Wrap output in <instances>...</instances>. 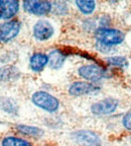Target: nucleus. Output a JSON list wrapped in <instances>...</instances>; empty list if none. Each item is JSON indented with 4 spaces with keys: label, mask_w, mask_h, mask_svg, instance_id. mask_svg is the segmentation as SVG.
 <instances>
[{
    "label": "nucleus",
    "mask_w": 131,
    "mask_h": 146,
    "mask_svg": "<svg viewBox=\"0 0 131 146\" xmlns=\"http://www.w3.org/2000/svg\"><path fill=\"white\" fill-rule=\"evenodd\" d=\"M95 36L98 43L107 47L119 45L124 41V34L121 31L114 29H99L96 31Z\"/></svg>",
    "instance_id": "f257e3e1"
},
{
    "label": "nucleus",
    "mask_w": 131,
    "mask_h": 146,
    "mask_svg": "<svg viewBox=\"0 0 131 146\" xmlns=\"http://www.w3.org/2000/svg\"><path fill=\"white\" fill-rule=\"evenodd\" d=\"M108 63L113 65V66H119V67H124L127 65V60L123 56H114V57L108 58Z\"/></svg>",
    "instance_id": "f3484780"
},
{
    "label": "nucleus",
    "mask_w": 131,
    "mask_h": 146,
    "mask_svg": "<svg viewBox=\"0 0 131 146\" xmlns=\"http://www.w3.org/2000/svg\"><path fill=\"white\" fill-rule=\"evenodd\" d=\"M76 5L84 14H90L95 10V0H76Z\"/></svg>",
    "instance_id": "ddd939ff"
},
{
    "label": "nucleus",
    "mask_w": 131,
    "mask_h": 146,
    "mask_svg": "<svg viewBox=\"0 0 131 146\" xmlns=\"http://www.w3.org/2000/svg\"><path fill=\"white\" fill-rule=\"evenodd\" d=\"M32 103L41 109L50 113L56 112L59 109L60 103L57 98L45 91H37L32 96Z\"/></svg>",
    "instance_id": "f03ea898"
},
{
    "label": "nucleus",
    "mask_w": 131,
    "mask_h": 146,
    "mask_svg": "<svg viewBox=\"0 0 131 146\" xmlns=\"http://www.w3.org/2000/svg\"><path fill=\"white\" fill-rule=\"evenodd\" d=\"M117 107L118 100L115 98H108L94 104L91 108V111L95 115H108L113 113L117 109Z\"/></svg>",
    "instance_id": "20e7f679"
},
{
    "label": "nucleus",
    "mask_w": 131,
    "mask_h": 146,
    "mask_svg": "<svg viewBox=\"0 0 131 146\" xmlns=\"http://www.w3.org/2000/svg\"><path fill=\"white\" fill-rule=\"evenodd\" d=\"M20 30V23L17 21H7L0 25V42H8L15 38Z\"/></svg>",
    "instance_id": "423d86ee"
},
{
    "label": "nucleus",
    "mask_w": 131,
    "mask_h": 146,
    "mask_svg": "<svg viewBox=\"0 0 131 146\" xmlns=\"http://www.w3.org/2000/svg\"><path fill=\"white\" fill-rule=\"evenodd\" d=\"M122 122H123V125H124V127L126 128V129H128V130L131 131V113L125 115L124 118H123Z\"/></svg>",
    "instance_id": "a211bd4d"
},
{
    "label": "nucleus",
    "mask_w": 131,
    "mask_h": 146,
    "mask_svg": "<svg viewBox=\"0 0 131 146\" xmlns=\"http://www.w3.org/2000/svg\"><path fill=\"white\" fill-rule=\"evenodd\" d=\"M48 63V56L41 53H36L30 58V68L35 72H39Z\"/></svg>",
    "instance_id": "9b49d317"
},
{
    "label": "nucleus",
    "mask_w": 131,
    "mask_h": 146,
    "mask_svg": "<svg viewBox=\"0 0 131 146\" xmlns=\"http://www.w3.org/2000/svg\"><path fill=\"white\" fill-rule=\"evenodd\" d=\"M78 72H79L80 76L83 77L84 79L94 82L99 81L105 75L104 70L97 65H84V66L80 67Z\"/></svg>",
    "instance_id": "39448f33"
},
{
    "label": "nucleus",
    "mask_w": 131,
    "mask_h": 146,
    "mask_svg": "<svg viewBox=\"0 0 131 146\" xmlns=\"http://www.w3.org/2000/svg\"><path fill=\"white\" fill-rule=\"evenodd\" d=\"M23 8L35 15H45L50 11L52 4L48 0H24Z\"/></svg>",
    "instance_id": "7ed1b4c3"
},
{
    "label": "nucleus",
    "mask_w": 131,
    "mask_h": 146,
    "mask_svg": "<svg viewBox=\"0 0 131 146\" xmlns=\"http://www.w3.org/2000/svg\"><path fill=\"white\" fill-rule=\"evenodd\" d=\"M33 35L39 41H47L54 35V27L48 21H39L33 27Z\"/></svg>",
    "instance_id": "6e6552de"
},
{
    "label": "nucleus",
    "mask_w": 131,
    "mask_h": 146,
    "mask_svg": "<svg viewBox=\"0 0 131 146\" xmlns=\"http://www.w3.org/2000/svg\"><path fill=\"white\" fill-rule=\"evenodd\" d=\"M0 109L4 110L7 113L16 112V106L13 104V100L5 98H0Z\"/></svg>",
    "instance_id": "dca6fc26"
},
{
    "label": "nucleus",
    "mask_w": 131,
    "mask_h": 146,
    "mask_svg": "<svg viewBox=\"0 0 131 146\" xmlns=\"http://www.w3.org/2000/svg\"><path fill=\"white\" fill-rule=\"evenodd\" d=\"M17 130L20 133L27 136H31L35 137V138H39L43 135V132L41 129L36 127H32V126H25V125H18L17 126Z\"/></svg>",
    "instance_id": "4468645a"
},
{
    "label": "nucleus",
    "mask_w": 131,
    "mask_h": 146,
    "mask_svg": "<svg viewBox=\"0 0 131 146\" xmlns=\"http://www.w3.org/2000/svg\"><path fill=\"white\" fill-rule=\"evenodd\" d=\"M74 139L78 142L79 144L83 146H100L101 142H100L99 137L95 134V133L91 132V131L87 130H81L78 132H75L73 134Z\"/></svg>",
    "instance_id": "0eeeda50"
},
{
    "label": "nucleus",
    "mask_w": 131,
    "mask_h": 146,
    "mask_svg": "<svg viewBox=\"0 0 131 146\" xmlns=\"http://www.w3.org/2000/svg\"><path fill=\"white\" fill-rule=\"evenodd\" d=\"M18 0H0V19H8L17 13Z\"/></svg>",
    "instance_id": "1a4fd4ad"
},
{
    "label": "nucleus",
    "mask_w": 131,
    "mask_h": 146,
    "mask_svg": "<svg viewBox=\"0 0 131 146\" xmlns=\"http://www.w3.org/2000/svg\"><path fill=\"white\" fill-rule=\"evenodd\" d=\"M2 146H31L26 140L16 138V137H6L2 141Z\"/></svg>",
    "instance_id": "2eb2a0df"
},
{
    "label": "nucleus",
    "mask_w": 131,
    "mask_h": 146,
    "mask_svg": "<svg viewBox=\"0 0 131 146\" xmlns=\"http://www.w3.org/2000/svg\"><path fill=\"white\" fill-rule=\"evenodd\" d=\"M66 60V55H64L60 50H54L48 55V63L50 68L58 69L64 64Z\"/></svg>",
    "instance_id": "f8f14e48"
},
{
    "label": "nucleus",
    "mask_w": 131,
    "mask_h": 146,
    "mask_svg": "<svg viewBox=\"0 0 131 146\" xmlns=\"http://www.w3.org/2000/svg\"><path fill=\"white\" fill-rule=\"evenodd\" d=\"M99 87L95 86L92 83H89V82L85 81H80V82H75L70 86L69 89V92H70L71 96H83V94H87L93 92V91L97 90Z\"/></svg>",
    "instance_id": "9d476101"
}]
</instances>
